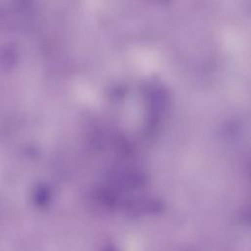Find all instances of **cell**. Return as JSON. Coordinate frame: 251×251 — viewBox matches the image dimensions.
I'll list each match as a JSON object with an SVG mask.
<instances>
[{
    "instance_id": "cell-1",
    "label": "cell",
    "mask_w": 251,
    "mask_h": 251,
    "mask_svg": "<svg viewBox=\"0 0 251 251\" xmlns=\"http://www.w3.org/2000/svg\"><path fill=\"white\" fill-rule=\"evenodd\" d=\"M17 52L13 47H4L0 50V67L11 68L14 67L17 62Z\"/></svg>"
}]
</instances>
